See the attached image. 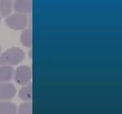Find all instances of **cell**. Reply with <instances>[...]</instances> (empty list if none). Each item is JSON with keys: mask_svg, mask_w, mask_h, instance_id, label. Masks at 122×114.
Returning <instances> with one entry per match:
<instances>
[{"mask_svg": "<svg viewBox=\"0 0 122 114\" xmlns=\"http://www.w3.org/2000/svg\"><path fill=\"white\" fill-rule=\"evenodd\" d=\"M21 43L25 47L30 48L32 44V32L31 29H25L21 34Z\"/></svg>", "mask_w": 122, "mask_h": 114, "instance_id": "10", "label": "cell"}, {"mask_svg": "<svg viewBox=\"0 0 122 114\" xmlns=\"http://www.w3.org/2000/svg\"><path fill=\"white\" fill-rule=\"evenodd\" d=\"M32 72L29 66L22 65L18 67L15 72V80L19 84H26L31 79Z\"/></svg>", "mask_w": 122, "mask_h": 114, "instance_id": "3", "label": "cell"}, {"mask_svg": "<svg viewBox=\"0 0 122 114\" xmlns=\"http://www.w3.org/2000/svg\"><path fill=\"white\" fill-rule=\"evenodd\" d=\"M1 15H0V22H1Z\"/></svg>", "mask_w": 122, "mask_h": 114, "instance_id": "12", "label": "cell"}, {"mask_svg": "<svg viewBox=\"0 0 122 114\" xmlns=\"http://www.w3.org/2000/svg\"><path fill=\"white\" fill-rule=\"evenodd\" d=\"M19 98L24 101H29L32 97V84H29L24 86L20 89L19 93Z\"/></svg>", "mask_w": 122, "mask_h": 114, "instance_id": "9", "label": "cell"}, {"mask_svg": "<svg viewBox=\"0 0 122 114\" xmlns=\"http://www.w3.org/2000/svg\"><path fill=\"white\" fill-rule=\"evenodd\" d=\"M24 58V53L19 48H11L4 52L0 57L1 65H15L22 62Z\"/></svg>", "mask_w": 122, "mask_h": 114, "instance_id": "1", "label": "cell"}, {"mask_svg": "<svg viewBox=\"0 0 122 114\" xmlns=\"http://www.w3.org/2000/svg\"><path fill=\"white\" fill-rule=\"evenodd\" d=\"M16 89L13 84L6 82H0V100H8L15 96Z\"/></svg>", "mask_w": 122, "mask_h": 114, "instance_id": "4", "label": "cell"}, {"mask_svg": "<svg viewBox=\"0 0 122 114\" xmlns=\"http://www.w3.org/2000/svg\"><path fill=\"white\" fill-rule=\"evenodd\" d=\"M13 7L19 13H29L32 10V0H15Z\"/></svg>", "mask_w": 122, "mask_h": 114, "instance_id": "5", "label": "cell"}, {"mask_svg": "<svg viewBox=\"0 0 122 114\" xmlns=\"http://www.w3.org/2000/svg\"><path fill=\"white\" fill-rule=\"evenodd\" d=\"M12 0H0V15L3 17H7L12 10Z\"/></svg>", "mask_w": 122, "mask_h": 114, "instance_id": "8", "label": "cell"}, {"mask_svg": "<svg viewBox=\"0 0 122 114\" xmlns=\"http://www.w3.org/2000/svg\"><path fill=\"white\" fill-rule=\"evenodd\" d=\"M7 26L13 30H21L25 27L28 19L25 14L16 13L10 16L6 19Z\"/></svg>", "mask_w": 122, "mask_h": 114, "instance_id": "2", "label": "cell"}, {"mask_svg": "<svg viewBox=\"0 0 122 114\" xmlns=\"http://www.w3.org/2000/svg\"><path fill=\"white\" fill-rule=\"evenodd\" d=\"M18 114H32V104L30 102L24 103L19 109Z\"/></svg>", "mask_w": 122, "mask_h": 114, "instance_id": "11", "label": "cell"}, {"mask_svg": "<svg viewBox=\"0 0 122 114\" xmlns=\"http://www.w3.org/2000/svg\"><path fill=\"white\" fill-rule=\"evenodd\" d=\"M0 51H1V48H0Z\"/></svg>", "mask_w": 122, "mask_h": 114, "instance_id": "13", "label": "cell"}, {"mask_svg": "<svg viewBox=\"0 0 122 114\" xmlns=\"http://www.w3.org/2000/svg\"><path fill=\"white\" fill-rule=\"evenodd\" d=\"M17 106L9 101L0 102V114H17Z\"/></svg>", "mask_w": 122, "mask_h": 114, "instance_id": "7", "label": "cell"}, {"mask_svg": "<svg viewBox=\"0 0 122 114\" xmlns=\"http://www.w3.org/2000/svg\"><path fill=\"white\" fill-rule=\"evenodd\" d=\"M13 68L8 65H2L0 66V82L10 81L13 76Z\"/></svg>", "mask_w": 122, "mask_h": 114, "instance_id": "6", "label": "cell"}]
</instances>
